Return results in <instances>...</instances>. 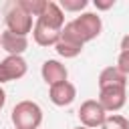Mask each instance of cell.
<instances>
[{
  "label": "cell",
  "instance_id": "10",
  "mask_svg": "<svg viewBox=\"0 0 129 129\" xmlns=\"http://www.w3.org/2000/svg\"><path fill=\"white\" fill-rule=\"evenodd\" d=\"M36 20L42 22V24H46V26H50V28H54V30H62V26L67 24V22H64V12H62V8L58 6V2H52V0L46 2L44 10L40 12V16H38Z\"/></svg>",
  "mask_w": 129,
  "mask_h": 129
},
{
  "label": "cell",
  "instance_id": "17",
  "mask_svg": "<svg viewBox=\"0 0 129 129\" xmlns=\"http://www.w3.org/2000/svg\"><path fill=\"white\" fill-rule=\"evenodd\" d=\"M117 69L125 77H129V50H121L119 52V56H117Z\"/></svg>",
  "mask_w": 129,
  "mask_h": 129
},
{
  "label": "cell",
  "instance_id": "21",
  "mask_svg": "<svg viewBox=\"0 0 129 129\" xmlns=\"http://www.w3.org/2000/svg\"><path fill=\"white\" fill-rule=\"evenodd\" d=\"M2 83H4V79H2V71H0V85H2Z\"/></svg>",
  "mask_w": 129,
  "mask_h": 129
},
{
  "label": "cell",
  "instance_id": "7",
  "mask_svg": "<svg viewBox=\"0 0 129 129\" xmlns=\"http://www.w3.org/2000/svg\"><path fill=\"white\" fill-rule=\"evenodd\" d=\"M40 75H42V81H44L48 87L69 81V71H67V67H64L60 60H56V58L44 60L42 67H40Z\"/></svg>",
  "mask_w": 129,
  "mask_h": 129
},
{
  "label": "cell",
  "instance_id": "5",
  "mask_svg": "<svg viewBox=\"0 0 129 129\" xmlns=\"http://www.w3.org/2000/svg\"><path fill=\"white\" fill-rule=\"evenodd\" d=\"M77 115H79L81 125H83V127H89V129L101 127V125L105 123V119H107V111L103 109V105H101L97 99H87V101H83L81 107H79V111H77Z\"/></svg>",
  "mask_w": 129,
  "mask_h": 129
},
{
  "label": "cell",
  "instance_id": "20",
  "mask_svg": "<svg viewBox=\"0 0 129 129\" xmlns=\"http://www.w3.org/2000/svg\"><path fill=\"white\" fill-rule=\"evenodd\" d=\"M6 105V91L0 87V111H2V107Z\"/></svg>",
  "mask_w": 129,
  "mask_h": 129
},
{
  "label": "cell",
  "instance_id": "4",
  "mask_svg": "<svg viewBox=\"0 0 129 129\" xmlns=\"http://www.w3.org/2000/svg\"><path fill=\"white\" fill-rule=\"evenodd\" d=\"M71 24L75 26V30L79 32V36L83 38L85 44L95 40L103 30V20H101V16L97 12H83L81 16L71 20Z\"/></svg>",
  "mask_w": 129,
  "mask_h": 129
},
{
  "label": "cell",
  "instance_id": "9",
  "mask_svg": "<svg viewBox=\"0 0 129 129\" xmlns=\"http://www.w3.org/2000/svg\"><path fill=\"white\" fill-rule=\"evenodd\" d=\"M48 99H50L52 105H56V107H69V105L77 99V87H75L71 81L52 85V87H48Z\"/></svg>",
  "mask_w": 129,
  "mask_h": 129
},
{
  "label": "cell",
  "instance_id": "11",
  "mask_svg": "<svg viewBox=\"0 0 129 129\" xmlns=\"http://www.w3.org/2000/svg\"><path fill=\"white\" fill-rule=\"evenodd\" d=\"M0 44H2V48H4L8 54H12V56H22V52L28 48V38H26V36H18V34H14V32H10V30H4V32L0 34Z\"/></svg>",
  "mask_w": 129,
  "mask_h": 129
},
{
  "label": "cell",
  "instance_id": "1",
  "mask_svg": "<svg viewBox=\"0 0 129 129\" xmlns=\"http://www.w3.org/2000/svg\"><path fill=\"white\" fill-rule=\"evenodd\" d=\"M10 119L14 123V129H40L42 123V109L34 101H20L12 107Z\"/></svg>",
  "mask_w": 129,
  "mask_h": 129
},
{
  "label": "cell",
  "instance_id": "18",
  "mask_svg": "<svg viewBox=\"0 0 129 129\" xmlns=\"http://www.w3.org/2000/svg\"><path fill=\"white\" fill-rule=\"evenodd\" d=\"M93 4H95L97 10H109V8L115 6V0H95Z\"/></svg>",
  "mask_w": 129,
  "mask_h": 129
},
{
  "label": "cell",
  "instance_id": "2",
  "mask_svg": "<svg viewBox=\"0 0 129 129\" xmlns=\"http://www.w3.org/2000/svg\"><path fill=\"white\" fill-rule=\"evenodd\" d=\"M83 46H85V42L79 36V32L75 30V26L71 22H67L62 26V30H60V38L54 44V50L64 58H75V56H79L83 52Z\"/></svg>",
  "mask_w": 129,
  "mask_h": 129
},
{
  "label": "cell",
  "instance_id": "15",
  "mask_svg": "<svg viewBox=\"0 0 129 129\" xmlns=\"http://www.w3.org/2000/svg\"><path fill=\"white\" fill-rule=\"evenodd\" d=\"M46 2H48V0H18V4H20L30 16H34V18L40 16V12L44 10Z\"/></svg>",
  "mask_w": 129,
  "mask_h": 129
},
{
  "label": "cell",
  "instance_id": "3",
  "mask_svg": "<svg viewBox=\"0 0 129 129\" xmlns=\"http://www.w3.org/2000/svg\"><path fill=\"white\" fill-rule=\"evenodd\" d=\"M32 18H34V16H30L18 2H14V4L8 8L6 18H4L6 30H10V32H14V34H18V36H26V34L32 32V28H34Z\"/></svg>",
  "mask_w": 129,
  "mask_h": 129
},
{
  "label": "cell",
  "instance_id": "12",
  "mask_svg": "<svg viewBox=\"0 0 129 129\" xmlns=\"http://www.w3.org/2000/svg\"><path fill=\"white\" fill-rule=\"evenodd\" d=\"M32 36H34V42L38 46H54L60 38V30H54L38 20H34V28H32Z\"/></svg>",
  "mask_w": 129,
  "mask_h": 129
},
{
  "label": "cell",
  "instance_id": "13",
  "mask_svg": "<svg viewBox=\"0 0 129 129\" xmlns=\"http://www.w3.org/2000/svg\"><path fill=\"white\" fill-rule=\"evenodd\" d=\"M105 87H127V77L115 67H107L101 71L99 75V89H105Z\"/></svg>",
  "mask_w": 129,
  "mask_h": 129
},
{
  "label": "cell",
  "instance_id": "16",
  "mask_svg": "<svg viewBox=\"0 0 129 129\" xmlns=\"http://www.w3.org/2000/svg\"><path fill=\"white\" fill-rule=\"evenodd\" d=\"M58 6L62 8V12H81L89 6L87 0H60Z\"/></svg>",
  "mask_w": 129,
  "mask_h": 129
},
{
  "label": "cell",
  "instance_id": "8",
  "mask_svg": "<svg viewBox=\"0 0 129 129\" xmlns=\"http://www.w3.org/2000/svg\"><path fill=\"white\" fill-rule=\"evenodd\" d=\"M0 71H2V79L4 83H10V81H18L26 75L28 71V64L22 56H12L8 54L4 60H0Z\"/></svg>",
  "mask_w": 129,
  "mask_h": 129
},
{
  "label": "cell",
  "instance_id": "6",
  "mask_svg": "<svg viewBox=\"0 0 129 129\" xmlns=\"http://www.w3.org/2000/svg\"><path fill=\"white\" fill-rule=\"evenodd\" d=\"M97 101L103 105V109L107 113H117L127 103V91H125V87H105V89H99Z\"/></svg>",
  "mask_w": 129,
  "mask_h": 129
},
{
  "label": "cell",
  "instance_id": "23",
  "mask_svg": "<svg viewBox=\"0 0 129 129\" xmlns=\"http://www.w3.org/2000/svg\"><path fill=\"white\" fill-rule=\"evenodd\" d=\"M0 46H2V44H0Z\"/></svg>",
  "mask_w": 129,
  "mask_h": 129
},
{
  "label": "cell",
  "instance_id": "19",
  "mask_svg": "<svg viewBox=\"0 0 129 129\" xmlns=\"http://www.w3.org/2000/svg\"><path fill=\"white\" fill-rule=\"evenodd\" d=\"M121 50H129V34H125L121 38Z\"/></svg>",
  "mask_w": 129,
  "mask_h": 129
},
{
  "label": "cell",
  "instance_id": "14",
  "mask_svg": "<svg viewBox=\"0 0 129 129\" xmlns=\"http://www.w3.org/2000/svg\"><path fill=\"white\" fill-rule=\"evenodd\" d=\"M101 129H129V119L115 113V115H107L105 123L101 125Z\"/></svg>",
  "mask_w": 129,
  "mask_h": 129
},
{
  "label": "cell",
  "instance_id": "22",
  "mask_svg": "<svg viewBox=\"0 0 129 129\" xmlns=\"http://www.w3.org/2000/svg\"><path fill=\"white\" fill-rule=\"evenodd\" d=\"M75 129H89V127H83V125H79V127H75Z\"/></svg>",
  "mask_w": 129,
  "mask_h": 129
}]
</instances>
